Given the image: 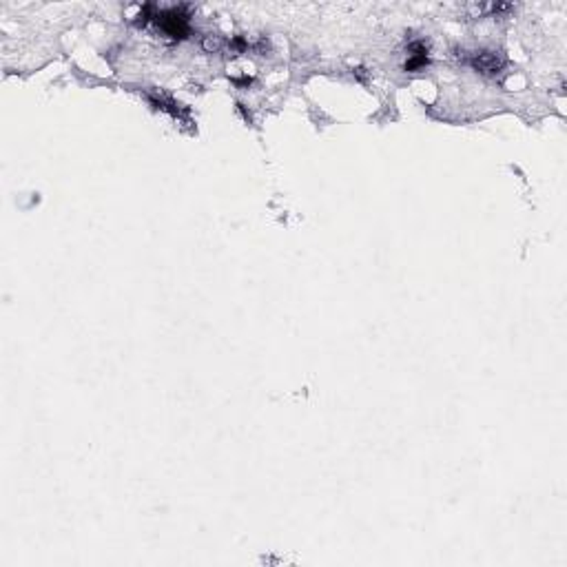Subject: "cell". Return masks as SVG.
<instances>
[{
	"label": "cell",
	"instance_id": "1",
	"mask_svg": "<svg viewBox=\"0 0 567 567\" xmlns=\"http://www.w3.org/2000/svg\"><path fill=\"white\" fill-rule=\"evenodd\" d=\"M156 21L160 25V29L171 38H185L189 33V16L185 13V9H182V7L160 11L156 16Z\"/></svg>",
	"mask_w": 567,
	"mask_h": 567
},
{
	"label": "cell",
	"instance_id": "2",
	"mask_svg": "<svg viewBox=\"0 0 567 567\" xmlns=\"http://www.w3.org/2000/svg\"><path fill=\"white\" fill-rule=\"evenodd\" d=\"M472 64L481 74H498L505 66V56L501 52H477Z\"/></svg>",
	"mask_w": 567,
	"mask_h": 567
},
{
	"label": "cell",
	"instance_id": "3",
	"mask_svg": "<svg viewBox=\"0 0 567 567\" xmlns=\"http://www.w3.org/2000/svg\"><path fill=\"white\" fill-rule=\"evenodd\" d=\"M426 62H428V49L423 45H414L412 47V56L406 62V69L408 71H414V69H419V66H423Z\"/></svg>",
	"mask_w": 567,
	"mask_h": 567
}]
</instances>
